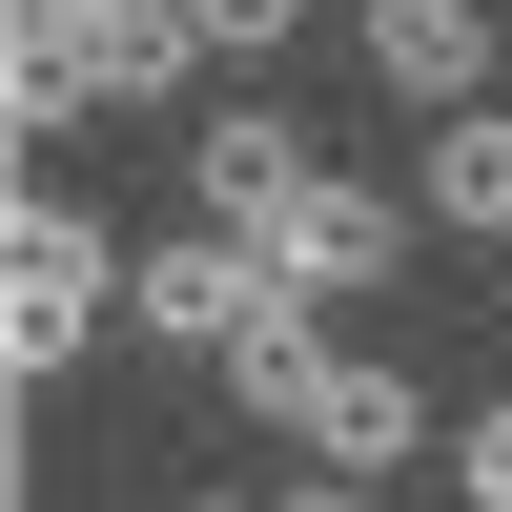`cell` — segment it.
I'll use <instances>...</instances> for the list:
<instances>
[{"label":"cell","mask_w":512,"mask_h":512,"mask_svg":"<svg viewBox=\"0 0 512 512\" xmlns=\"http://www.w3.org/2000/svg\"><path fill=\"white\" fill-rule=\"evenodd\" d=\"M0 246H21V328H0V349H21V390H62V369L123 328V246L82 226L62 164H21V226H0Z\"/></svg>","instance_id":"6da1fadb"},{"label":"cell","mask_w":512,"mask_h":512,"mask_svg":"<svg viewBox=\"0 0 512 512\" xmlns=\"http://www.w3.org/2000/svg\"><path fill=\"white\" fill-rule=\"evenodd\" d=\"M410 226H431V205H390V185H349V164H308V185H287L267 226H226V246H267L287 308H369V287L410 267Z\"/></svg>","instance_id":"7a4b0ae2"},{"label":"cell","mask_w":512,"mask_h":512,"mask_svg":"<svg viewBox=\"0 0 512 512\" xmlns=\"http://www.w3.org/2000/svg\"><path fill=\"white\" fill-rule=\"evenodd\" d=\"M267 308H287L267 246H226V226H185V246H144V267H123V328H144V349H205V369H226Z\"/></svg>","instance_id":"3957f363"},{"label":"cell","mask_w":512,"mask_h":512,"mask_svg":"<svg viewBox=\"0 0 512 512\" xmlns=\"http://www.w3.org/2000/svg\"><path fill=\"white\" fill-rule=\"evenodd\" d=\"M349 41H369V82H390L410 123H451V103H492L512 0H349Z\"/></svg>","instance_id":"277c9868"},{"label":"cell","mask_w":512,"mask_h":512,"mask_svg":"<svg viewBox=\"0 0 512 512\" xmlns=\"http://www.w3.org/2000/svg\"><path fill=\"white\" fill-rule=\"evenodd\" d=\"M308 164H328V144H308L287 103H226V123H185V205H205V226H267Z\"/></svg>","instance_id":"5b68a950"},{"label":"cell","mask_w":512,"mask_h":512,"mask_svg":"<svg viewBox=\"0 0 512 512\" xmlns=\"http://www.w3.org/2000/svg\"><path fill=\"white\" fill-rule=\"evenodd\" d=\"M410 451H431V390H410L390 349H349V369H328V410H308V472H369V492H390Z\"/></svg>","instance_id":"8992f818"},{"label":"cell","mask_w":512,"mask_h":512,"mask_svg":"<svg viewBox=\"0 0 512 512\" xmlns=\"http://www.w3.org/2000/svg\"><path fill=\"white\" fill-rule=\"evenodd\" d=\"M82 62H103V103H123V123L185 103V82H205V0H82Z\"/></svg>","instance_id":"52a82bcc"},{"label":"cell","mask_w":512,"mask_h":512,"mask_svg":"<svg viewBox=\"0 0 512 512\" xmlns=\"http://www.w3.org/2000/svg\"><path fill=\"white\" fill-rule=\"evenodd\" d=\"M328 369H349V328H328V308H267V328L226 349V410H246V431H287V451H308V410H328Z\"/></svg>","instance_id":"ba28073f"},{"label":"cell","mask_w":512,"mask_h":512,"mask_svg":"<svg viewBox=\"0 0 512 512\" xmlns=\"http://www.w3.org/2000/svg\"><path fill=\"white\" fill-rule=\"evenodd\" d=\"M410 205H431L451 246H512V123H492V103H451L431 144H410Z\"/></svg>","instance_id":"9c48e42d"},{"label":"cell","mask_w":512,"mask_h":512,"mask_svg":"<svg viewBox=\"0 0 512 512\" xmlns=\"http://www.w3.org/2000/svg\"><path fill=\"white\" fill-rule=\"evenodd\" d=\"M451 492H472V512H512V390L472 410V431H451Z\"/></svg>","instance_id":"30bf717a"},{"label":"cell","mask_w":512,"mask_h":512,"mask_svg":"<svg viewBox=\"0 0 512 512\" xmlns=\"http://www.w3.org/2000/svg\"><path fill=\"white\" fill-rule=\"evenodd\" d=\"M287 21L308 0H205V62H287Z\"/></svg>","instance_id":"8fae6325"},{"label":"cell","mask_w":512,"mask_h":512,"mask_svg":"<svg viewBox=\"0 0 512 512\" xmlns=\"http://www.w3.org/2000/svg\"><path fill=\"white\" fill-rule=\"evenodd\" d=\"M267 512H390V492H369V472H287Z\"/></svg>","instance_id":"7c38bea8"},{"label":"cell","mask_w":512,"mask_h":512,"mask_svg":"<svg viewBox=\"0 0 512 512\" xmlns=\"http://www.w3.org/2000/svg\"><path fill=\"white\" fill-rule=\"evenodd\" d=\"M185 512H267V492H185Z\"/></svg>","instance_id":"4fadbf2b"}]
</instances>
